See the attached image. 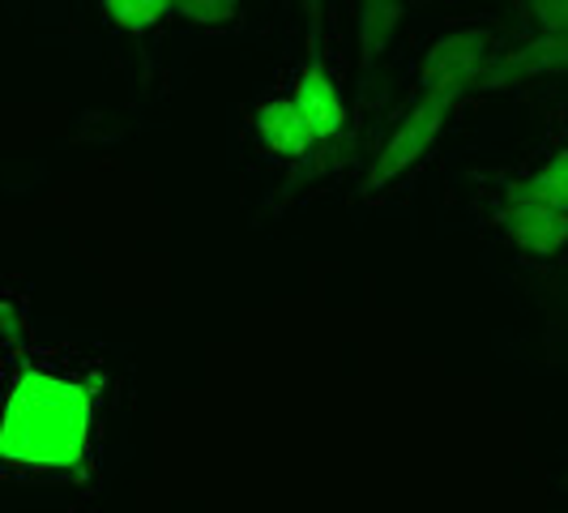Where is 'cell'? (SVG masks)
<instances>
[{"mask_svg":"<svg viewBox=\"0 0 568 513\" xmlns=\"http://www.w3.org/2000/svg\"><path fill=\"white\" fill-rule=\"evenodd\" d=\"M295 103H300V112L308 115V124H313V133L321 138V142L334 138V133H342L346 112H342V99H338V90H334V78L325 73L321 57L308 60L304 78H300V86H295Z\"/></svg>","mask_w":568,"mask_h":513,"instance_id":"7","label":"cell"},{"mask_svg":"<svg viewBox=\"0 0 568 513\" xmlns=\"http://www.w3.org/2000/svg\"><path fill=\"white\" fill-rule=\"evenodd\" d=\"M90 411L94 394L85 385L52 372L22 369L0 420V457L39 471L78 466L90 441Z\"/></svg>","mask_w":568,"mask_h":513,"instance_id":"1","label":"cell"},{"mask_svg":"<svg viewBox=\"0 0 568 513\" xmlns=\"http://www.w3.org/2000/svg\"><path fill=\"white\" fill-rule=\"evenodd\" d=\"M484 52H487L484 30H454V34H445V39L432 43V52L424 57V69H419V82H424V90L462 94L466 86L479 82Z\"/></svg>","mask_w":568,"mask_h":513,"instance_id":"3","label":"cell"},{"mask_svg":"<svg viewBox=\"0 0 568 513\" xmlns=\"http://www.w3.org/2000/svg\"><path fill=\"white\" fill-rule=\"evenodd\" d=\"M530 9L547 30L568 34V0H530Z\"/></svg>","mask_w":568,"mask_h":513,"instance_id":"12","label":"cell"},{"mask_svg":"<svg viewBox=\"0 0 568 513\" xmlns=\"http://www.w3.org/2000/svg\"><path fill=\"white\" fill-rule=\"evenodd\" d=\"M402 18V0H364L359 9V43H364V57L376 60L385 52L389 34L398 30Z\"/></svg>","mask_w":568,"mask_h":513,"instance_id":"9","label":"cell"},{"mask_svg":"<svg viewBox=\"0 0 568 513\" xmlns=\"http://www.w3.org/2000/svg\"><path fill=\"white\" fill-rule=\"evenodd\" d=\"M500 223L509 228L513 244L535 256H551L568 244V210H556L547 201H509Z\"/></svg>","mask_w":568,"mask_h":513,"instance_id":"5","label":"cell"},{"mask_svg":"<svg viewBox=\"0 0 568 513\" xmlns=\"http://www.w3.org/2000/svg\"><path fill=\"white\" fill-rule=\"evenodd\" d=\"M556 69H568V34L560 30H547L542 39L517 48L509 57L491 60L484 73H479V86L484 90H500V86L526 82V78H542V73H556Z\"/></svg>","mask_w":568,"mask_h":513,"instance_id":"4","label":"cell"},{"mask_svg":"<svg viewBox=\"0 0 568 513\" xmlns=\"http://www.w3.org/2000/svg\"><path fill=\"white\" fill-rule=\"evenodd\" d=\"M256 133H261V142L270 145L274 154H286V159H304V154L321 142V138L313 133V124H308V115L300 112L295 99L265 103V108L256 112Z\"/></svg>","mask_w":568,"mask_h":513,"instance_id":"6","label":"cell"},{"mask_svg":"<svg viewBox=\"0 0 568 513\" xmlns=\"http://www.w3.org/2000/svg\"><path fill=\"white\" fill-rule=\"evenodd\" d=\"M509 201H547L556 210H568V150L556 154L542 171H535L530 180L513 184Z\"/></svg>","mask_w":568,"mask_h":513,"instance_id":"8","label":"cell"},{"mask_svg":"<svg viewBox=\"0 0 568 513\" xmlns=\"http://www.w3.org/2000/svg\"><path fill=\"white\" fill-rule=\"evenodd\" d=\"M171 9L197 27H223L240 13V0H171Z\"/></svg>","mask_w":568,"mask_h":513,"instance_id":"11","label":"cell"},{"mask_svg":"<svg viewBox=\"0 0 568 513\" xmlns=\"http://www.w3.org/2000/svg\"><path fill=\"white\" fill-rule=\"evenodd\" d=\"M108 18L124 30H150L163 13L171 9V0H103Z\"/></svg>","mask_w":568,"mask_h":513,"instance_id":"10","label":"cell"},{"mask_svg":"<svg viewBox=\"0 0 568 513\" xmlns=\"http://www.w3.org/2000/svg\"><path fill=\"white\" fill-rule=\"evenodd\" d=\"M454 99L457 94H449V90H427L424 99L410 108V115L394 129V138L385 142V150L376 154V163L368 171V189H385L394 175H402L410 163L424 159L427 145L436 142V133L445 129V115L454 108Z\"/></svg>","mask_w":568,"mask_h":513,"instance_id":"2","label":"cell"}]
</instances>
